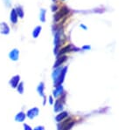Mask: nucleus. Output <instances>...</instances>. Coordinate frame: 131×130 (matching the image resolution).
Wrapping results in <instances>:
<instances>
[{
  "label": "nucleus",
  "instance_id": "f257e3e1",
  "mask_svg": "<svg viewBox=\"0 0 131 130\" xmlns=\"http://www.w3.org/2000/svg\"><path fill=\"white\" fill-rule=\"evenodd\" d=\"M74 124V121L72 119H65V121L59 124V130H69Z\"/></svg>",
  "mask_w": 131,
  "mask_h": 130
},
{
  "label": "nucleus",
  "instance_id": "f03ea898",
  "mask_svg": "<svg viewBox=\"0 0 131 130\" xmlns=\"http://www.w3.org/2000/svg\"><path fill=\"white\" fill-rule=\"evenodd\" d=\"M25 114H26V118L30 119V120H33L39 114V108H37V107L31 108L30 109H28Z\"/></svg>",
  "mask_w": 131,
  "mask_h": 130
},
{
  "label": "nucleus",
  "instance_id": "7ed1b4c3",
  "mask_svg": "<svg viewBox=\"0 0 131 130\" xmlns=\"http://www.w3.org/2000/svg\"><path fill=\"white\" fill-rule=\"evenodd\" d=\"M21 82L20 81V76L19 75H14L10 78V81H9V84L10 86L12 87V88L13 89H16L17 87L18 86V84Z\"/></svg>",
  "mask_w": 131,
  "mask_h": 130
},
{
  "label": "nucleus",
  "instance_id": "20e7f679",
  "mask_svg": "<svg viewBox=\"0 0 131 130\" xmlns=\"http://www.w3.org/2000/svg\"><path fill=\"white\" fill-rule=\"evenodd\" d=\"M9 58L12 61H18L19 58V51L17 48H13L10 52H9Z\"/></svg>",
  "mask_w": 131,
  "mask_h": 130
},
{
  "label": "nucleus",
  "instance_id": "39448f33",
  "mask_svg": "<svg viewBox=\"0 0 131 130\" xmlns=\"http://www.w3.org/2000/svg\"><path fill=\"white\" fill-rule=\"evenodd\" d=\"M66 72H67V67L61 70V72L60 73V75H59V77L56 79V80L54 81V85H55V86H59V85H61V84H62L63 80H64V78H65Z\"/></svg>",
  "mask_w": 131,
  "mask_h": 130
},
{
  "label": "nucleus",
  "instance_id": "423d86ee",
  "mask_svg": "<svg viewBox=\"0 0 131 130\" xmlns=\"http://www.w3.org/2000/svg\"><path fill=\"white\" fill-rule=\"evenodd\" d=\"M25 119H26V114H25V112H23V111H20V112H18V114L15 115V117H14V120L17 122H24L25 121Z\"/></svg>",
  "mask_w": 131,
  "mask_h": 130
},
{
  "label": "nucleus",
  "instance_id": "0eeeda50",
  "mask_svg": "<svg viewBox=\"0 0 131 130\" xmlns=\"http://www.w3.org/2000/svg\"><path fill=\"white\" fill-rule=\"evenodd\" d=\"M0 32L4 35H8L10 33V27L5 22H2L0 24Z\"/></svg>",
  "mask_w": 131,
  "mask_h": 130
},
{
  "label": "nucleus",
  "instance_id": "6e6552de",
  "mask_svg": "<svg viewBox=\"0 0 131 130\" xmlns=\"http://www.w3.org/2000/svg\"><path fill=\"white\" fill-rule=\"evenodd\" d=\"M62 93H63V87L61 85H59L56 86L55 89L52 92V96H53V98H59L60 97Z\"/></svg>",
  "mask_w": 131,
  "mask_h": 130
},
{
  "label": "nucleus",
  "instance_id": "1a4fd4ad",
  "mask_svg": "<svg viewBox=\"0 0 131 130\" xmlns=\"http://www.w3.org/2000/svg\"><path fill=\"white\" fill-rule=\"evenodd\" d=\"M55 103H54V111L57 113V112H60V111H62L63 109V102L62 100H61L60 98H58V100H56V101H54Z\"/></svg>",
  "mask_w": 131,
  "mask_h": 130
},
{
  "label": "nucleus",
  "instance_id": "9d476101",
  "mask_svg": "<svg viewBox=\"0 0 131 130\" xmlns=\"http://www.w3.org/2000/svg\"><path fill=\"white\" fill-rule=\"evenodd\" d=\"M67 116H68L67 112H60V114H58V115L55 117V120L57 122H61V121H63L65 119H67Z\"/></svg>",
  "mask_w": 131,
  "mask_h": 130
},
{
  "label": "nucleus",
  "instance_id": "9b49d317",
  "mask_svg": "<svg viewBox=\"0 0 131 130\" xmlns=\"http://www.w3.org/2000/svg\"><path fill=\"white\" fill-rule=\"evenodd\" d=\"M44 92H45V84L43 82H40L37 87V93L39 94V96L44 97L45 96V93Z\"/></svg>",
  "mask_w": 131,
  "mask_h": 130
},
{
  "label": "nucleus",
  "instance_id": "f8f14e48",
  "mask_svg": "<svg viewBox=\"0 0 131 130\" xmlns=\"http://www.w3.org/2000/svg\"><path fill=\"white\" fill-rule=\"evenodd\" d=\"M18 14L16 12V10L15 9H12V11H10V19L12 21V24H17L18 22Z\"/></svg>",
  "mask_w": 131,
  "mask_h": 130
},
{
  "label": "nucleus",
  "instance_id": "ddd939ff",
  "mask_svg": "<svg viewBox=\"0 0 131 130\" xmlns=\"http://www.w3.org/2000/svg\"><path fill=\"white\" fill-rule=\"evenodd\" d=\"M67 7H63L62 9H61L60 11L57 13V15L55 16V21H57V20H60V18L61 17H63L64 16V14H66V13H67Z\"/></svg>",
  "mask_w": 131,
  "mask_h": 130
},
{
  "label": "nucleus",
  "instance_id": "4468645a",
  "mask_svg": "<svg viewBox=\"0 0 131 130\" xmlns=\"http://www.w3.org/2000/svg\"><path fill=\"white\" fill-rule=\"evenodd\" d=\"M66 60H67V57H66V56H61V57L60 56V57H58V60H56L55 64H54V68L60 67V66L64 61H66Z\"/></svg>",
  "mask_w": 131,
  "mask_h": 130
},
{
  "label": "nucleus",
  "instance_id": "2eb2a0df",
  "mask_svg": "<svg viewBox=\"0 0 131 130\" xmlns=\"http://www.w3.org/2000/svg\"><path fill=\"white\" fill-rule=\"evenodd\" d=\"M41 30H42L41 26H38L37 27H35L34 30H33V31H32V37L34 38V39H37V38L39 36V34H40Z\"/></svg>",
  "mask_w": 131,
  "mask_h": 130
},
{
  "label": "nucleus",
  "instance_id": "dca6fc26",
  "mask_svg": "<svg viewBox=\"0 0 131 130\" xmlns=\"http://www.w3.org/2000/svg\"><path fill=\"white\" fill-rule=\"evenodd\" d=\"M15 10H16L17 14H18V16L19 17V18H23V17H24V10H23L22 6H20V5L17 6L15 8Z\"/></svg>",
  "mask_w": 131,
  "mask_h": 130
},
{
  "label": "nucleus",
  "instance_id": "f3484780",
  "mask_svg": "<svg viewBox=\"0 0 131 130\" xmlns=\"http://www.w3.org/2000/svg\"><path fill=\"white\" fill-rule=\"evenodd\" d=\"M60 72H61V69L60 67L54 68V71H53V73H52V79H53L54 81H55L56 79L59 77V75H60Z\"/></svg>",
  "mask_w": 131,
  "mask_h": 130
},
{
  "label": "nucleus",
  "instance_id": "a211bd4d",
  "mask_svg": "<svg viewBox=\"0 0 131 130\" xmlns=\"http://www.w3.org/2000/svg\"><path fill=\"white\" fill-rule=\"evenodd\" d=\"M25 86H24V82H20L18 84V86L17 87V91H18V93L19 94H23L24 93V91H25Z\"/></svg>",
  "mask_w": 131,
  "mask_h": 130
},
{
  "label": "nucleus",
  "instance_id": "6ab92c4d",
  "mask_svg": "<svg viewBox=\"0 0 131 130\" xmlns=\"http://www.w3.org/2000/svg\"><path fill=\"white\" fill-rule=\"evenodd\" d=\"M46 10L45 9H41V10H40V21L41 22H45L46 21Z\"/></svg>",
  "mask_w": 131,
  "mask_h": 130
},
{
  "label": "nucleus",
  "instance_id": "aec40b11",
  "mask_svg": "<svg viewBox=\"0 0 131 130\" xmlns=\"http://www.w3.org/2000/svg\"><path fill=\"white\" fill-rule=\"evenodd\" d=\"M47 102L50 105H53L54 104V99H53V96L50 95L49 97L47 98Z\"/></svg>",
  "mask_w": 131,
  "mask_h": 130
},
{
  "label": "nucleus",
  "instance_id": "412c9836",
  "mask_svg": "<svg viewBox=\"0 0 131 130\" xmlns=\"http://www.w3.org/2000/svg\"><path fill=\"white\" fill-rule=\"evenodd\" d=\"M23 127H24V130H33L32 127H31L30 125H28V124H25L23 125Z\"/></svg>",
  "mask_w": 131,
  "mask_h": 130
},
{
  "label": "nucleus",
  "instance_id": "4be33fe9",
  "mask_svg": "<svg viewBox=\"0 0 131 130\" xmlns=\"http://www.w3.org/2000/svg\"><path fill=\"white\" fill-rule=\"evenodd\" d=\"M4 2H5L6 7H10V5H12V0H4Z\"/></svg>",
  "mask_w": 131,
  "mask_h": 130
},
{
  "label": "nucleus",
  "instance_id": "5701e85b",
  "mask_svg": "<svg viewBox=\"0 0 131 130\" xmlns=\"http://www.w3.org/2000/svg\"><path fill=\"white\" fill-rule=\"evenodd\" d=\"M33 130H45V127L43 126H37L33 128Z\"/></svg>",
  "mask_w": 131,
  "mask_h": 130
}]
</instances>
